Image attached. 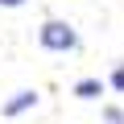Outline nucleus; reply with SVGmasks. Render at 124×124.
<instances>
[{
	"label": "nucleus",
	"instance_id": "obj_1",
	"mask_svg": "<svg viewBox=\"0 0 124 124\" xmlns=\"http://www.w3.org/2000/svg\"><path fill=\"white\" fill-rule=\"evenodd\" d=\"M37 41H41V50H54V54L79 50V33H75V25H66V21H46V25L37 29Z\"/></svg>",
	"mask_w": 124,
	"mask_h": 124
},
{
	"label": "nucleus",
	"instance_id": "obj_2",
	"mask_svg": "<svg viewBox=\"0 0 124 124\" xmlns=\"http://www.w3.org/2000/svg\"><path fill=\"white\" fill-rule=\"evenodd\" d=\"M29 108H37V91L33 87H25V91H17L13 99H4V108H0V116H21V112H29Z\"/></svg>",
	"mask_w": 124,
	"mask_h": 124
},
{
	"label": "nucleus",
	"instance_id": "obj_3",
	"mask_svg": "<svg viewBox=\"0 0 124 124\" xmlns=\"http://www.w3.org/2000/svg\"><path fill=\"white\" fill-rule=\"evenodd\" d=\"M103 87H108L103 79H79V83L70 87V95H75V99H99V95H103Z\"/></svg>",
	"mask_w": 124,
	"mask_h": 124
},
{
	"label": "nucleus",
	"instance_id": "obj_4",
	"mask_svg": "<svg viewBox=\"0 0 124 124\" xmlns=\"http://www.w3.org/2000/svg\"><path fill=\"white\" fill-rule=\"evenodd\" d=\"M108 87L124 95V62H116V70H112V79H108Z\"/></svg>",
	"mask_w": 124,
	"mask_h": 124
},
{
	"label": "nucleus",
	"instance_id": "obj_5",
	"mask_svg": "<svg viewBox=\"0 0 124 124\" xmlns=\"http://www.w3.org/2000/svg\"><path fill=\"white\" fill-rule=\"evenodd\" d=\"M99 116H103V124H124V112H120V108H112V103H108Z\"/></svg>",
	"mask_w": 124,
	"mask_h": 124
},
{
	"label": "nucleus",
	"instance_id": "obj_6",
	"mask_svg": "<svg viewBox=\"0 0 124 124\" xmlns=\"http://www.w3.org/2000/svg\"><path fill=\"white\" fill-rule=\"evenodd\" d=\"M0 4H4V8H21L25 0H0Z\"/></svg>",
	"mask_w": 124,
	"mask_h": 124
}]
</instances>
